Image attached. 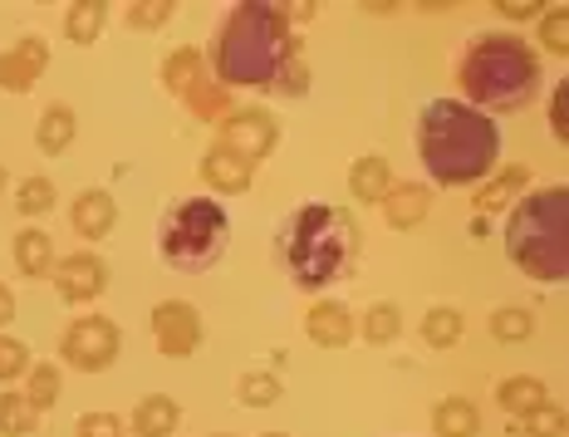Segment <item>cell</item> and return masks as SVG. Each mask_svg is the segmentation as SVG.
<instances>
[{
  "instance_id": "cell-1",
  "label": "cell",
  "mask_w": 569,
  "mask_h": 437,
  "mask_svg": "<svg viewBox=\"0 0 569 437\" xmlns=\"http://www.w3.org/2000/svg\"><path fill=\"white\" fill-rule=\"evenodd\" d=\"M418 152L432 182L471 187L501 158V128L491 113L471 109L461 99H432L418 118Z\"/></svg>"
},
{
  "instance_id": "cell-2",
  "label": "cell",
  "mask_w": 569,
  "mask_h": 437,
  "mask_svg": "<svg viewBox=\"0 0 569 437\" xmlns=\"http://www.w3.org/2000/svg\"><path fill=\"white\" fill-rule=\"evenodd\" d=\"M290 54L295 30L284 26L280 6H260V0L227 10V20L211 34V75L221 89H270Z\"/></svg>"
},
{
  "instance_id": "cell-3",
  "label": "cell",
  "mask_w": 569,
  "mask_h": 437,
  "mask_svg": "<svg viewBox=\"0 0 569 437\" xmlns=\"http://www.w3.org/2000/svg\"><path fill=\"white\" fill-rule=\"evenodd\" d=\"M359 256V221L343 207L310 202L290 211L280 227V261L300 290H325Z\"/></svg>"
},
{
  "instance_id": "cell-4",
  "label": "cell",
  "mask_w": 569,
  "mask_h": 437,
  "mask_svg": "<svg viewBox=\"0 0 569 437\" xmlns=\"http://www.w3.org/2000/svg\"><path fill=\"white\" fill-rule=\"evenodd\" d=\"M461 93L481 109L516 113L540 93V54L520 34H477L457 64Z\"/></svg>"
},
{
  "instance_id": "cell-5",
  "label": "cell",
  "mask_w": 569,
  "mask_h": 437,
  "mask_svg": "<svg viewBox=\"0 0 569 437\" xmlns=\"http://www.w3.org/2000/svg\"><path fill=\"white\" fill-rule=\"evenodd\" d=\"M506 256L526 270L530 280L569 276V187H545L530 192L506 221Z\"/></svg>"
},
{
  "instance_id": "cell-6",
  "label": "cell",
  "mask_w": 569,
  "mask_h": 437,
  "mask_svg": "<svg viewBox=\"0 0 569 437\" xmlns=\"http://www.w3.org/2000/svg\"><path fill=\"white\" fill-rule=\"evenodd\" d=\"M227 236H231V221H227V207L211 202V197H187L177 202L168 217H162V236H158V251L172 270H211L227 251Z\"/></svg>"
},
{
  "instance_id": "cell-7",
  "label": "cell",
  "mask_w": 569,
  "mask_h": 437,
  "mask_svg": "<svg viewBox=\"0 0 569 437\" xmlns=\"http://www.w3.org/2000/svg\"><path fill=\"white\" fill-rule=\"evenodd\" d=\"M162 85H168L177 99H187V109H192L197 118H207V123H221V118L236 113L231 103V89H221L217 79H207V59H201V50H172L168 64H162Z\"/></svg>"
},
{
  "instance_id": "cell-8",
  "label": "cell",
  "mask_w": 569,
  "mask_h": 437,
  "mask_svg": "<svg viewBox=\"0 0 569 437\" xmlns=\"http://www.w3.org/2000/svg\"><path fill=\"white\" fill-rule=\"evenodd\" d=\"M118 349H123V329L113 320H103V315H84V320H74L64 329V339H59V354L84 374L109 369L118 359Z\"/></svg>"
},
{
  "instance_id": "cell-9",
  "label": "cell",
  "mask_w": 569,
  "mask_h": 437,
  "mask_svg": "<svg viewBox=\"0 0 569 437\" xmlns=\"http://www.w3.org/2000/svg\"><path fill=\"white\" fill-rule=\"evenodd\" d=\"M280 143V123L270 118L266 109H236L231 118H221V143L217 148H227L236 152L241 162H260V158H270Z\"/></svg>"
},
{
  "instance_id": "cell-10",
  "label": "cell",
  "mask_w": 569,
  "mask_h": 437,
  "mask_svg": "<svg viewBox=\"0 0 569 437\" xmlns=\"http://www.w3.org/2000/svg\"><path fill=\"white\" fill-rule=\"evenodd\" d=\"M152 339H158V349L168 359H187L201 345V315L187 300H162L152 310Z\"/></svg>"
},
{
  "instance_id": "cell-11",
  "label": "cell",
  "mask_w": 569,
  "mask_h": 437,
  "mask_svg": "<svg viewBox=\"0 0 569 437\" xmlns=\"http://www.w3.org/2000/svg\"><path fill=\"white\" fill-rule=\"evenodd\" d=\"M50 276H54V290L64 295L69 305L99 300L103 286H109V266H103L99 256H89V251H79V256H69V261H59Z\"/></svg>"
},
{
  "instance_id": "cell-12",
  "label": "cell",
  "mask_w": 569,
  "mask_h": 437,
  "mask_svg": "<svg viewBox=\"0 0 569 437\" xmlns=\"http://www.w3.org/2000/svg\"><path fill=\"white\" fill-rule=\"evenodd\" d=\"M44 64H50V50H44V40H34V34H26V40H16L10 50H0V89L10 93H26L40 85Z\"/></svg>"
},
{
  "instance_id": "cell-13",
  "label": "cell",
  "mask_w": 569,
  "mask_h": 437,
  "mask_svg": "<svg viewBox=\"0 0 569 437\" xmlns=\"http://www.w3.org/2000/svg\"><path fill=\"white\" fill-rule=\"evenodd\" d=\"M305 335H310L319 349H343L353 339V315L343 310V305L325 300V305H315V310L305 315Z\"/></svg>"
},
{
  "instance_id": "cell-14",
  "label": "cell",
  "mask_w": 569,
  "mask_h": 437,
  "mask_svg": "<svg viewBox=\"0 0 569 437\" xmlns=\"http://www.w3.org/2000/svg\"><path fill=\"white\" fill-rule=\"evenodd\" d=\"M427 211H432V192H427V187H418V182L388 187V197H383V217H388V227L412 231V227H422Z\"/></svg>"
},
{
  "instance_id": "cell-15",
  "label": "cell",
  "mask_w": 569,
  "mask_h": 437,
  "mask_svg": "<svg viewBox=\"0 0 569 437\" xmlns=\"http://www.w3.org/2000/svg\"><path fill=\"white\" fill-rule=\"evenodd\" d=\"M74 227L79 236H89V241H103L113 227H118V207L109 192H79L74 197Z\"/></svg>"
},
{
  "instance_id": "cell-16",
  "label": "cell",
  "mask_w": 569,
  "mask_h": 437,
  "mask_svg": "<svg viewBox=\"0 0 569 437\" xmlns=\"http://www.w3.org/2000/svg\"><path fill=\"white\" fill-rule=\"evenodd\" d=\"M201 177H207V187H217V192H246V187H251V162H241L227 148H211L207 158H201Z\"/></svg>"
},
{
  "instance_id": "cell-17",
  "label": "cell",
  "mask_w": 569,
  "mask_h": 437,
  "mask_svg": "<svg viewBox=\"0 0 569 437\" xmlns=\"http://www.w3.org/2000/svg\"><path fill=\"white\" fill-rule=\"evenodd\" d=\"M177 423H182V408H177L168 394H148L133 408V433L138 437H172Z\"/></svg>"
},
{
  "instance_id": "cell-18",
  "label": "cell",
  "mask_w": 569,
  "mask_h": 437,
  "mask_svg": "<svg viewBox=\"0 0 569 437\" xmlns=\"http://www.w3.org/2000/svg\"><path fill=\"white\" fill-rule=\"evenodd\" d=\"M16 270L20 276H30V280H40V276H50L54 270V246H50V236H44L40 227H26L16 236Z\"/></svg>"
},
{
  "instance_id": "cell-19",
  "label": "cell",
  "mask_w": 569,
  "mask_h": 437,
  "mask_svg": "<svg viewBox=\"0 0 569 437\" xmlns=\"http://www.w3.org/2000/svg\"><path fill=\"white\" fill-rule=\"evenodd\" d=\"M432 428H437V437H477L481 413L471 398H442V404L432 408Z\"/></svg>"
},
{
  "instance_id": "cell-20",
  "label": "cell",
  "mask_w": 569,
  "mask_h": 437,
  "mask_svg": "<svg viewBox=\"0 0 569 437\" xmlns=\"http://www.w3.org/2000/svg\"><path fill=\"white\" fill-rule=\"evenodd\" d=\"M349 187L359 202H383L388 187H393V168H388V158H359L349 172Z\"/></svg>"
},
{
  "instance_id": "cell-21",
  "label": "cell",
  "mask_w": 569,
  "mask_h": 437,
  "mask_svg": "<svg viewBox=\"0 0 569 437\" xmlns=\"http://www.w3.org/2000/svg\"><path fill=\"white\" fill-rule=\"evenodd\" d=\"M74 133H79V118H74V109H69V103H50V109H44V118H40V152H64L69 143H74Z\"/></svg>"
},
{
  "instance_id": "cell-22",
  "label": "cell",
  "mask_w": 569,
  "mask_h": 437,
  "mask_svg": "<svg viewBox=\"0 0 569 437\" xmlns=\"http://www.w3.org/2000/svg\"><path fill=\"white\" fill-rule=\"evenodd\" d=\"M496 398H501L506 413H516V418H530L536 408H545V384L530 379V374H516V379H506L496 388Z\"/></svg>"
},
{
  "instance_id": "cell-23",
  "label": "cell",
  "mask_w": 569,
  "mask_h": 437,
  "mask_svg": "<svg viewBox=\"0 0 569 437\" xmlns=\"http://www.w3.org/2000/svg\"><path fill=\"white\" fill-rule=\"evenodd\" d=\"M103 20H109L103 0H79V6H69V16H64V34L74 44H93L103 30Z\"/></svg>"
},
{
  "instance_id": "cell-24",
  "label": "cell",
  "mask_w": 569,
  "mask_h": 437,
  "mask_svg": "<svg viewBox=\"0 0 569 437\" xmlns=\"http://www.w3.org/2000/svg\"><path fill=\"white\" fill-rule=\"evenodd\" d=\"M461 310H452V305H437V310H427L422 315V339L432 349H452V345H461Z\"/></svg>"
},
{
  "instance_id": "cell-25",
  "label": "cell",
  "mask_w": 569,
  "mask_h": 437,
  "mask_svg": "<svg viewBox=\"0 0 569 437\" xmlns=\"http://www.w3.org/2000/svg\"><path fill=\"white\" fill-rule=\"evenodd\" d=\"M34 418H40V413L30 408L26 394H0V437H26V433H34Z\"/></svg>"
},
{
  "instance_id": "cell-26",
  "label": "cell",
  "mask_w": 569,
  "mask_h": 437,
  "mask_svg": "<svg viewBox=\"0 0 569 437\" xmlns=\"http://www.w3.org/2000/svg\"><path fill=\"white\" fill-rule=\"evenodd\" d=\"M398 329H402V315H398V305H388V300L363 315V339H369V345H393Z\"/></svg>"
},
{
  "instance_id": "cell-27",
  "label": "cell",
  "mask_w": 569,
  "mask_h": 437,
  "mask_svg": "<svg viewBox=\"0 0 569 437\" xmlns=\"http://www.w3.org/2000/svg\"><path fill=\"white\" fill-rule=\"evenodd\" d=\"M530 329H536V320H530V310H520V305H506V310L491 315V335L501 339V345H520V339H530Z\"/></svg>"
},
{
  "instance_id": "cell-28",
  "label": "cell",
  "mask_w": 569,
  "mask_h": 437,
  "mask_svg": "<svg viewBox=\"0 0 569 437\" xmlns=\"http://www.w3.org/2000/svg\"><path fill=\"white\" fill-rule=\"evenodd\" d=\"M246 408H270L280 398V379L276 374H241V388H236Z\"/></svg>"
},
{
  "instance_id": "cell-29",
  "label": "cell",
  "mask_w": 569,
  "mask_h": 437,
  "mask_svg": "<svg viewBox=\"0 0 569 437\" xmlns=\"http://www.w3.org/2000/svg\"><path fill=\"white\" fill-rule=\"evenodd\" d=\"M16 207L26 211V217H44V211L54 207V182L50 177H26L16 192Z\"/></svg>"
},
{
  "instance_id": "cell-30",
  "label": "cell",
  "mask_w": 569,
  "mask_h": 437,
  "mask_svg": "<svg viewBox=\"0 0 569 437\" xmlns=\"http://www.w3.org/2000/svg\"><path fill=\"white\" fill-rule=\"evenodd\" d=\"M26 398H30V408H34V413L54 408V398H59V369H54V364H34Z\"/></svg>"
},
{
  "instance_id": "cell-31",
  "label": "cell",
  "mask_w": 569,
  "mask_h": 437,
  "mask_svg": "<svg viewBox=\"0 0 569 437\" xmlns=\"http://www.w3.org/2000/svg\"><path fill=\"white\" fill-rule=\"evenodd\" d=\"M540 40L550 54H569V10L565 6H550L540 20Z\"/></svg>"
},
{
  "instance_id": "cell-32",
  "label": "cell",
  "mask_w": 569,
  "mask_h": 437,
  "mask_svg": "<svg viewBox=\"0 0 569 437\" xmlns=\"http://www.w3.org/2000/svg\"><path fill=\"white\" fill-rule=\"evenodd\" d=\"M305 89H310V64L300 54H290L280 64V75L270 79V93H305Z\"/></svg>"
},
{
  "instance_id": "cell-33",
  "label": "cell",
  "mask_w": 569,
  "mask_h": 437,
  "mask_svg": "<svg viewBox=\"0 0 569 437\" xmlns=\"http://www.w3.org/2000/svg\"><path fill=\"white\" fill-rule=\"evenodd\" d=\"M26 369H30V349L20 345V339L0 335V384L20 379V374H26Z\"/></svg>"
},
{
  "instance_id": "cell-34",
  "label": "cell",
  "mask_w": 569,
  "mask_h": 437,
  "mask_svg": "<svg viewBox=\"0 0 569 437\" xmlns=\"http://www.w3.org/2000/svg\"><path fill=\"white\" fill-rule=\"evenodd\" d=\"M168 16H172L168 0H138V6H128V30H158Z\"/></svg>"
},
{
  "instance_id": "cell-35",
  "label": "cell",
  "mask_w": 569,
  "mask_h": 437,
  "mask_svg": "<svg viewBox=\"0 0 569 437\" xmlns=\"http://www.w3.org/2000/svg\"><path fill=\"white\" fill-rule=\"evenodd\" d=\"M128 428H123V418L118 413H84L79 418V428H74V437H123Z\"/></svg>"
},
{
  "instance_id": "cell-36",
  "label": "cell",
  "mask_w": 569,
  "mask_h": 437,
  "mask_svg": "<svg viewBox=\"0 0 569 437\" xmlns=\"http://www.w3.org/2000/svg\"><path fill=\"white\" fill-rule=\"evenodd\" d=\"M526 433H530V437H560V433H565V413L550 408V404L536 408V413H530V423H526Z\"/></svg>"
},
{
  "instance_id": "cell-37",
  "label": "cell",
  "mask_w": 569,
  "mask_h": 437,
  "mask_svg": "<svg viewBox=\"0 0 569 437\" xmlns=\"http://www.w3.org/2000/svg\"><path fill=\"white\" fill-rule=\"evenodd\" d=\"M520 182H526V168H511V172H501V182H496L491 192H481V207H496V202H501V197L511 192V187H520Z\"/></svg>"
},
{
  "instance_id": "cell-38",
  "label": "cell",
  "mask_w": 569,
  "mask_h": 437,
  "mask_svg": "<svg viewBox=\"0 0 569 437\" xmlns=\"http://www.w3.org/2000/svg\"><path fill=\"white\" fill-rule=\"evenodd\" d=\"M565 99H569V89L560 85V89H555V99H550V123H555V133H569V123H565Z\"/></svg>"
},
{
  "instance_id": "cell-39",
  "label": "cell",
  "mask_w": 569,
  "mask_h": 437,
  "mask_svg": "<svg viewBox=\"0 0 569 437\" xmlns=\"http://www.w3.org/2000/svg\"><path fill=\"white\" fill-rule=\"evenodd\" d=\"M501 16H511V20H530V16H540V6H530V0H501Z\"/></svg>"
},
{
  "instance_id": "cell-40",
  "label": "cell",
  "mask_w": 569,
  "mask_h": 437,
  "mask_svg": "<svg viewBox=\"0 0 569 437\" xmlns=\"http://www.w3.org/2000/svg\"><path fill=\"white\" fill-rule=\"evenodd\" d=\"M16 320V295H10V286H0V325Z\"/></svg>"
},
{
  "instance_id": "cell-41",
  "label": "cell",
  "mask_w": 569,
  "mask_h": 437,
  "mask_svg": "<svg viewBox=\"0 0 569 437\" xmlns=\"http://www.w3.org/2000/svg\"><path fill=\"white\" fill-rule=\"evenodd\" d=\"M0 192H6V168H0Z\"/></svg>"
},
{
  "instance_id": "cell-42",
  "label": "cell",
  "mask_w": 569,
  "mask_h": 437,
  "mask_svg": "<svg viewBox=\"0 0 569 437\" xmlns=\"http://www.w3.org/2000/svg\"><path fill=\"white\" fill-rule=\"evenodd\" d=\"M260 437H284V433H260Z\"/></svg>"
},
{
  "instance_id": "cell-43",
  "label": "cell",
  "mask_w": 569,
  "mask_h": 437,
  "mask_svg": "<svg viewBox=\"0 0 569 437\" xmlns=\"http://www.w3.org/2000/svg\"><path fill=\"white\" fill-rule=\"evenodd\" d=\"M217 437H231V433H217Z\"/></svg>"
}]
</instances>
